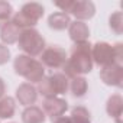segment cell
I'll use <instances>...</instances> for the list:
<instances>
[{
	"label": "cell",
	"instance_id": "11",
	"mask_svg": "<svg viewBox=\"0 0 123 123\" xmlns=\"http://www.w3.org/2000/svg\"><path fill=\"white\" fill-rule=\"evenodd\" d=\"M68 28H70V36H71L73 41L81 43V42H86V39L88 38L90 31H88V28H87V25L84 22L75 20V22L70 23Z\"/></svg>",
	"mask_w": 123,
	"mask_h": 123
},
{
	"label": "cell",
	"instance_id": "4",
	"mask_svg": "<svg viewBox=\"0 0 123 123\" xmlns=\"http://www.w3.org/2000/svg\"><path fill=\"white\" fill-rule=\"evenodd\" d=\"M19 42V48L22 51H25L29 55H39L42 54V51L45 49V41L41 36V33L32 28L29 29H23L20 32V36L18 39Z\"/></svg>",
	"mask_w": 123,
	"mask_h": 123
},
{
	"label": "cell",
	"instance_id": "17",
	"mask_svg": "<svg viewBox=\"0 0 123 123\" xmlns=\"http://www.w3.org/2000/svg\"><path fill=\"white\" fill-rule=\"evenodd\" d=\"M12 6L7 3V2H0V22H7L9 18L12 16Z\"/></svg>",
	"mask_w": 123,
	"mask_h": 123
},
{
	"label": "cell",
	"instance_id": "10",
	"mask_svg": "<svg viewBox=\"0 0 123 123\" xmlns=\"http://www.w3.org/2000/svg\"><path fill=\"white\" fill-rule=\"evenodd\" d=\"M93 55L96 58V61L98 64L104 65H111V56H113V49L110 45L107 43H97L94 46V51H93Z\"/></svg>",
	"mask_w": 123,
	"mask_h": 123
},
{
	"label": "cell",
	"instance_id": "7",
	"mask_svg": "<svg viewBox=\"0 0 123 123\" xmlns=\"http://www.w3.org/2000/svg\"><path fill=\"white\" fill-rule=\"evenodd\" d=\"M42 62L48 67L52 68H59V67H64L67 62V56H65V51L62 48H59L56 45H51L48 48H45L42 51Z\"/></svg>",
	"mask_w": 123,
	"mask_h": 123
},
{
	"label": "cell",
	"instance_id": "5",
	"mask_svg": "<svg viewBox=\"0 0 123 123\" xmlns=\"http://www.w3.org/2000/svg\"><path fill=\"white\" fill-rule=\"evenodd\" d=\"M67 87H68V81H67L65 75H62V74H54L39 83V90L46 98L65 93Z\"/></svg>",
	"mask_w": 123,
	"mask_h": 123
},
{
	"label": "cell",
	"instance_id": "19",
	"mask_svg": "<svg viewBox=\"0 0 123 123\" xmlns=\"http://www.w3.org/2000/svg\"><path fill=\"white\" fill-rule=\"evenodd\" d=\"M3 91H5V84H3V81H2V78H0V96L3 94Z\"/></svg>",
	"mask_w": 123,
	"mask_h": 123
},
{
	"label": "cell",
	"instance_id": "12",
	"mask_svg": "<svg viewBox=\"0 0 123 123\" xmlns=\"http://www.w3.org/2000/svg\"><path fill=\"white\" fill-rule=\"evenodd\" d=\"M48 23H49V28L55 29V31H64L65 28L70 26L71 20H70V16L64 12H55L49 16L48 19Z\"/></svg>",
	"mask_w": 123,
	"mask_h": 123
},
{
	"label": "cell",
	"instance_id": "15",
	"mask_svg": "<svg viewBox=\"0 0 123 123\" xmlns=\"http://www.w3.org/2000/svg\"><path fill=\"white\" fill-rule=\"evenodd\" d=\"M15 113V101L10 97H5L0 100V117L9 119Z\"/></svg>",
	"mask_w": 123,
	"mask_h": 123
},
{
	"label": "cell",
	"instance_id": "13",
	"mask_svg": "<svg viewBox=\"0 0 123 123\" xmlns=\"http://www.w3.org/2000/svg\"><path fill=\"white\" fill-rule=\"evenodd\" d=\"M18 98L22 104L28 106V104H32L35 103L36 100V90L31 86V84H22L19 88H18Z\"/></svg>",
	"mask_w": 123,
	"mask_h": 123
},
{
	"label": "cell",
	"instance_id": "8",
	"mask_svg": "<svg viewBox=\"0 0 123 123\" xmlns=\"http://www.w3.org/2000/svg\"><path fill=\"white\" fill-rule=\"evenodd\" d=\"M67 101L62 100V98H56V97H51V98H46L45 103H43V110L48 116H51L52 119H58L61 117L65 110H67Z\"/></svg>",
	"mask_w": 123,
	"mask_h": 123
},
{
	"label": "cell",
	"instance_id": "18",
	"mask_svg": "<svg viewBox=\"0 0 123 123\" xmlns=\"http://www.w3.org/2000/svg\"><path fill=\"white\" fill-rule=\"evenodd\" d=\"M9 59V49L3 45H0V64H5Z\"/></svg>",
	"mask_w": 123,
	"mask_h": 123
},
{
	"label": "cell",
	"instance_id": "2",
	"mask_svg": "<svg viewBox=\"0 0 123 123\" xmlns=\"http://www.w3.org/2000/svg\"><path fill=\"white\" fill-rule=\"evenodd\" d=\"M15 70L18 74L23 75L29 81H42L43 75L42 64L28 55H19L15 59Z\"/></svg>",
	"mask_w": 123,
	"mask_h": 123
},
{
	"label": "cell",
	"instance_id": "6",
	"mask_svg": "<svg viewBox=\"0 0 123 123\" xmlns=\"http://www.w3.org/2000/svg\"><path fill=\"white\" fill-rule=\"evenodd\" d=\"M56 7L62 9L64 13H71L74 15L77 19L84 20V19H88L94 15L96 12V7L91 2H65V3H56Z\"/></svg>",
	"mask_w": 123,
	"mask_h": 123
},
{
	"label": "cell",
	"instance_id": "16",
	"mask_svg": "<svg viewBox=\"0 0 123 123\" xmlns=\"http://www.w3.org/2000/svg\"><path fill=\"white\" fill-rule=\"evenodd\" d=\"M86 90H87V84H86V80L84 78H74L73 80V84H71V91L75 97H83L86 94Z\"/></svg>",
	"mask_w": 123,
	"mask_h": 123
},
{
	"label": "cell",
	"instance_id": "3",
	"mask_svg": "<svg viewBox=\"0 0 123 123\" xmlns=\"http://www.w3.org/2000/svg\"><path fill=\"white\" fill-rule=\"evenodd\" d=\"M42 15H43V6L42 5L35 3V2L33 3H26V5L22 6L20 12H18L13 16L12 22L15 25H18L20 29L22 28L29 29L31 26L36 25V22L42 18Z\"/></svg>",
	"mask_w": 123,
	"mask_h": 123
},
{
	"label": "cell",
	"instance_id": "9",
	"mask_svg": "<svg viewBox=\"0 0 123 123\" xmlns=\"http://www.w3.org/2000/svg\"><path fill=\"white\" fill-rule=\"evenodd\" d=\"M20 32H22V29L18 25H15L13 22L7 20V22H3L0 25V38H2V41L6 42V43L16 42L19 39V36H20Z\"/></svg>",
	"mask_w": 123,
	"mask_h": 123
},
{
	"label": "cell",
	"instance_id": "1",
	"mask_svg": "<svg viewBox=\"0 0 123 123\" xmlns=\"http://www.w3.org/2000/svg\"><path fill=\"white\" fill-rule=\"evenodd\" d=\"M64 70H67V74H70V75L88 73L91 70V56H90V45L88 43L81 42L73 48L71 58L68 62H65Z\"/></svg>",
	"mask_w": 123,
	"mask_h": 123
},
{
	"label": "cell",
	"instance_id": "14",
	"mask_svg": "<svg viewBox=\"0 0 123 123\" xmlns=\"http://www.w3.org/2000/svg\"><path fill=\"white\" fill-rule=\"evenodd\" d=\"M22 120H23V123H43L45 114H43V111L39 107L32 106V107H28L23 111Z\"/></svg>",
	"mask_w": 123,
	"mask_h": 123
}]
</instances>
